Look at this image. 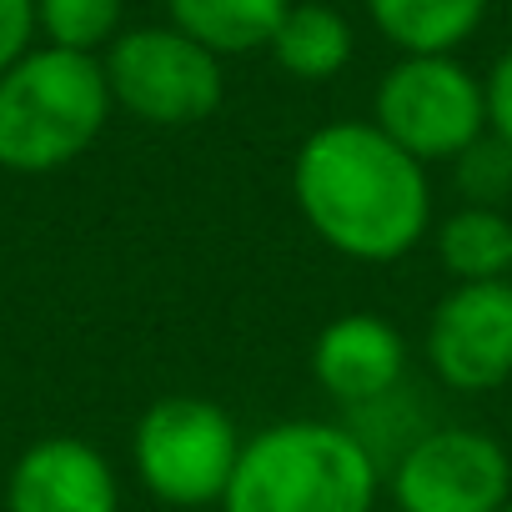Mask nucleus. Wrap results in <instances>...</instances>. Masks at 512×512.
I'll list each match as a JSON object with an SVG mask.
<instances>
[{
    "label": "nucleus",
    "instance_id": "a211bd4d",
    "mask_svg": "<svg viewBox=\"0 0 512 512\" xmlns=\"http://www.w3.org/2000/svg\"><path fill=\"white\" fill-rule=\"evenodd\" d=\"M482 91H487V131L512 146V46L492 61V71L482 76Z\"/></svg>",
    "mask_w": 512,
    "mask_h": 512
},
{
    "label": "nucleus",
    "instance_id": "ddd939ff",
    "mask_svg": "<svg viewBox=\"0 0 512 512\" xmlns=\"http://www.w3.org/2000/svg\"><path fill=\"white\" fill-rule=\"evenodd\" d=\"M287 11L292 0H166V21L221 61L267 51Z\"/></svg>",
    "mask_w": 512,
    "mask_h": 512
},
{
    "label": "nucleus",
    "instance_id": "f257e3e1",
    "mask_svg": "<svg viewBox=\"0 0 512 512\" xmlns=\"http://www.w3.org/2000/svg\"><path fill=\"white\" fill-rule=\"evenodd\" d=\"M292 201L347 262H402L432 231V181L372 121H327L292 156Z\"/></svg>",
    "mask_w": 512,
    "mask_h": 512
},
{
    "label": "nucleus",
    "instance_id": "423d86ee",
    "mask_svg": "<svg viewBox=\"0 0 512 512\" xmlns=\"http://www.w3.org/2000/svg\"><path fill=\"white\" fill-rule=\"evenodd\" d=\"M372 126L422 166L457 161L487 131V91L457 56H397L372 91Z\"/></svg>",
    "mask_w": 512,
    "mask_h": 512
},
{
    "label": "nucleus",
    "instance_id": "4468645a",
    "mask_svg": "<svg viewBox=\"0 0 512 512\" xmlns=\"http://www.w3.org/2000/svg\"><path fill=\"white\" fill-rule=\"evenodd\" d=\"M437 262L452 282H507L512 277V211L457 206L437 221Z\"/></svg>",
    "mask_w": 512,
    "mask_h": 512
},
{
    "label": "nucleus",
    "instance_id": "6ab92c4d",
    "mask_svg": "<svg viewBox=\"0 0 512 512\" xmlns=\"http://www.w3.org/2000/svg\"><path fill=\"white\" fill-rule=\"evenodd\" d=\"M502 512H512V502H507V507H502Z\"/></svg>",
    "mask_w": 512,
    "mask_h": 512
},
{
    "label": "nucleus",
    "instance_id": "0eeeda50",
    "mask_svg": "<svg viewBox=\"0 0 512 512\" xmlns=\"http://www.w3.org/2000/svg\"><path fill=\"white\" fill-rule=\"evenodd\" d=\"M397 512H502L512 502V457L492 432L427 427L392 462Z\"/></svg>",
    "mask_w": 512,
    "mask_h": 512
},
{
    "label": "nucleus",
    "instance_id": "f8f14e48",
    "mask_svg": "<svg viewBox=\"0 0 512 512\" xmlns=\"http://www.w3.org/2000/svg\"><path fill=\"white\" fill-rule=\"evenodd\" d=\"M277 66L292 76V81H307V86H322V81H337L357 51V36H352V21L327 6V0H292V11L282 16L272 46Z\"/></svg>",
    "mask_w": 512,
    "mask_h": 512
},
{
    "label": "nucleus",
    "instance_id": "39448f33",
    "mask_svg": "<svg viewBox=\"0 0 512 512\" xmlns=\"http://www.w3.org/2000/svg\"><path fill=\"white\" fill-rule=\"evenodd\" d=\"M101 66H106L111 101L146 126H196L216 116L226 96L221 56L191 41L186 31H176L171 21L121 31L106 46Z\"/></svg>",
    "mask_w": 512,
    "mask_h": 512
},
{
    "label": "nucleus",
    "instance_id": "20e7f679",
    "mask_svg": "<svg viewBox=\"0 0 512 512\" xmlns=\"http://www.w3.org/2000/svg\"><path fill=\"white\" fill-rule=\"evenodd\" d=\"M241 442L246 437L221 402L196 392H166L136 417L131 467L156 502L201 512L221 507Z\"/></svg>",
    "mask_w": 512,
    "mask_h": 512
},
{
    "label": "nucleus",
    "instance_id": "1a4fd4ad",
    "mask_svg": "<svg viewBox=\"0 0 512 512\" xmlns=\"http://www.w3.org/2000/svg\"><path fill=\"white\" fill-rule=\"evenodd\" d=\"M407 337L377 312L332 317L312 342V377L317 387L342 402L347 412L377 407L402 392L407 382Z\"/></svg>",
    "mask_w": 512,
    "mask_h": 512
},
{
    "label": "nucleus",
    "instance_id": "2eb2a0df",
    "mask_svg": "<svg viewBox=\"0 0 512 512\" xmlns=\"http://www.w3.org/2000/svg\"><path fill=\"white\" fill-rule=\"evenodd\" d=\"M126 0H36V31L46 46L96 56L121 36Z\"/></svg>",
    "mask_w": 512,
    "mask_h": 512
},
{
    "label": "nucleus",
    "instance_id": "6e6552de",
    "mask_svg": "<svg viewBox=\"0 0 512 512\" xmlns=\"http://www.w3.org/2000/svg\"><path fill=\"white\" fill-rule=\"evenodd\" d=\"M447 392H497L512 382V282H452L422 337Z\"/></svg>",
    "mask_w": 512,
    "mask_h": 512
},
{
    "label": "nucleus",
    "instance_id": "f03ea898",
    "mask_svg": "<svg viewBox=\"0 0 512 512\" xmlns=\"http://www.w3.org/2000/svg\"><path fill=\"white\" fill-rule=\"evenodd\" d=\"M382 462L352 422L287 417L241 442L221 512H377Z\"/></svg>",
    "mask_w": 512,
    "mask_h": 512
},
{
    "label": "nucleus",
    "instance_id": "dca6fc26",
    "mask_svg": "<svg viewBox=\"0 0 512 512\" xmlns=\"http://www.w3.org/2000/svg\"><path fill=\"white\" fill-rule=\"evenodd\" d=\"M452 166V186L462 196V206H512V146L492 131H482Z\"/></svg>",
    "mask_w": 512,
    "mask_h": 512
},
{
    "label": "nucleus",
    "instance_id": "7ed1b4c3",
    "mask_svg": "<svg viewBox=\"0 0 512 512\" xmlns=\"http://www.w3.org/2000/svg\"><path fill=\"white\" fill-rule=\"evenodd\" d=\"M111 86L101 56L41 46L0 71V166L46 176L96 146L111 121Z\"/></svg>",
    "mask_w": 512,
    "mask_h": 512
},
{
    "label": "nucleus",
    "instance_id": "9d476101",
    "mask_svg": "<svg viewBox=\"0 0 512 512\" xmlns=\"http://www.w3.org/2000/svg\"><path fill=\"white\" fill-rule=\"evenodd\" d=\"M11 512H121V482L101 447L81 437L31 442L6 482Z\"/></svg>",
    "mask_w": 512,
    "mask_h": 512
},
{
    "label": "nucleus",
    "instance_id": "9b49d317",
    "mask_svg": "<svg viewBox=\"0 0 512 512\" xmlns=\"http://www.w3.org/2000/svg\"><path fill=\"white\" fill-rule=\"evenodd\" d=\"M372 26L402 56H457L467 46L492 0H362Z\"/></svg>",
    "mask_w": 512,
    "mask_h": 512
},
{
    "label": "nucleus",
    "instance_id": "aec40b11",
    "mask_svg": "<svg viewBox=\"0 0 512 512\" xmlns=\"http://www.w3.org/2000/svg\"><path fill=\"white\" fill-rule=\"evenodd\" d=\"M507 282H512V277H507Z\"/></svg>",
    "mask_w": 512,
    "mask_h": 512
},
{
    "label": "nucleus",
    "instance_id": "f3484780",
    "mask_svg": "<svg viewBox=\"0 0 512 512\" xmlns=\"http://www.w3.org/2000/svg\"><path fill=\"white\" fill-rule=\"evenodd\" d=\"M36 36V0H0V71H11Z\"/></svg>",
    "mask_w": 512,
    "mask_h": 512
}]
</instances>
